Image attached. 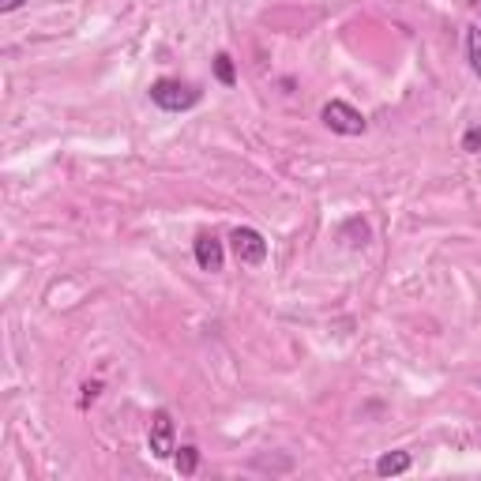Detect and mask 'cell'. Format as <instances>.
Listing matches in <instances>:
<instances>
[{
	"label": "cell",
	"mask_w": 481,
	"mask_h": 481,
	"mask_svg": "<svg viewBox=\"0 0 481 481\" xmlns=\"http://www.w3.org/2000/svg\"><path fill=\"white\" fill-rule=\"evenodd\" d=\"M151 102L166 113H184L192 106H200V87L181 83V79H158L151 83Z\"/></svg>",
	"instance_id": "1"
},
{
	"label": "cell",
	"mask_w": 481,
	"mask_h": 481,
	"mask_svg": "<svg viewBox=\"0 0 481 481\" xmlns=\"http://www.w3.org/2000/svg\"><path fill=\"white\" fill-rule=\"evenodd\" d=\"M319 120H324L335 136H365V117H361V110H354L350 102H342V99H331L324 110H319Z\"/></svg>",
	"instance_id": "2"
},
{
	"label": "cell",
	"mask_w": 481,
	"mask_h": 481,
	"mask_svg": "<svg viewBox=\"0 0 481 481\" xmlns=\"http://www.w3.org/2000/svg\"><path fill=\"white\" fill-rule=\"evenodd\" d=\"M230 245H234L237 264H245V267H264V264H267V237H264L260 230L237 226V230L230 234Z\"/></svg>",
	"instance_id": "3"
},
{
	"label": "cell",
	"mask_w": 481,
	"mask_h": 481,
	"mask_svg": "<svg viewBox=\"0 0 481 481\" xmlns=\"http://www.w3.org/2000/svg\"><path fill=\"white\" fill-rule=\"evenodd\" d=\"M147 440H151V455L154 459H170L177 452V429H173V413L170 410H154L151 413Z\"/></svg>",
	"instance_id": "4"
},
{
	"label": "cell",
	"mask_w": 481,
	"mask_h": 481,
	"mask_svg": "<svg viewBox=\"0 0 481 481\" xmlns=\"http://www.w3.org/2000/svg\"><path fill=\"white\" fill-rule=\"evenodd\" d=\"M196 264L204 267V271H222V264H226V252H222V241L214 237V234H200L196 237Z\"/></svg>",
	"instance_id": "5"
},
{
	"label": "cell",
	"mask_w": 481,
	"mask_h": 481,
	"mask_svg": "<svg viewBox=\"0 0 481 481\" xmlns=\"http://www.w3.org/2000/svg\"><path fill=\"white\" fill-rule=\"evenodd\" d=\"M410 466H413L410 452H388V455H380V459H376V474H380V477H395V474H406Z\"/></svg>",
	"instance_id": "6"
},
{
	"label": "cell",
	"mask_w": 481,
	"mask_h": 481,
	"mask_svg": "<svg viewBox=\"0 0 481 481\" xmlns=\"http://www.w3.org/2000/svg\"><path fill=\"white\" fill-rule=\"evenodd\" d=\"M369 237H372V234H369V226H365L361 218H350L346 226L339 230V241H346L350 248H365V245H369Z\"/></svg>",
	"instance_id": "7"
},
{
	"label": "cell",
	"mask_w": 481,
	"mask_h": 481,
	"mask_svg": "<svg viewBox=\"0 0 481 481\" xmlns=\"http://www.w3.org/2000/svg\"><path fill=\"white\" fill-rule=\"evenodd\" d=\"M466 57H470V68L481 79V26H466Z\"/></svg>",
	"instance_id": "8"
},
{
	"label": "cell",
	"mask_w": 481,
	"mask_h": 481,
	"mask_svg": "<svg viewBox=\"0 0 481 481\" xmlns=\"http://www.w3.org/2000/svg\"><path fill=\"white\" fill-rule=\"evenodd\" d=\"M196 470H200V452H196L192 444H184L181 452H177V474H181V477H192Z\"/></svg>",
	"instance_id": "9"
},
{
	"label": "cell",
	"mask_w": 481,
	"mask_h": 481,
	"mask_svg": "<svg viewBox=\"0 0 481 481\" xmlns=\"http://www.w3.org/2000/svg\"><path fill=\"white\" fill-rule=\"evenodd\" d=\"M214 76H218V83H222V87H234V83H237L234 57H230V53H218V57H214Z\"/></svg>",
	"instance_id": "10"
},
{
	"label": "cell",
	"mask_w": 481,
	"mask_h": 481,
	"mask_svg": "<svg viewBox=\"0 0 481 481\" xmlns=\"http://www.w3.org/2000/svg\"><path fill=\"white\" fill-rule=\"evenodd\" d=\"M459 147H463L466 154H481V124L466 128V132H463V140H459Z\"/></svg>",
	"instance_id": "11"
},
{
	"label": "cell",
	"mask_w": 481,
	"mask_h": 481,
	"mask_svg": "<svg viewBox=\"0 0 481 481\" xmlns=\"http://www.w3.org/2000/svg\"><path fill=\"white\" fill-rule=\"evenodd\" d=\"M23 5H26V0H0V12L8 16V12H16V8H23Z\"/></svg>",
	"instance_id": "12"
},
{
	"label": "cell",
	"mask_w": 481,
	"mask_h": 481,
	"mask_svg": "<svg viewBox=\"0 0 481 481\" xmlns=\"http://www.w3.org/2000/svg\"><path fill=\"white\" fill-rule=\"evenodd\" d=\"M83 392H87V395H83V403H90L94 395H99V383H87V388H83Z\"/></svg>",
	"instance_id": "13"
},
{
	"label": "cell",
	"mask_w": 481,
	"mask_h": 481,
	"mask_svg": "<svg viewBox=\"0 0 481 481\" xmlns=\"http://www.w3.org/2000/svg\"><path fill=\"white\" fill-rule=\"evenodd\" d=\"M477 383H481V380H477Z\"/></svg>",
	"instance_id": "14"
}]
</instances>
